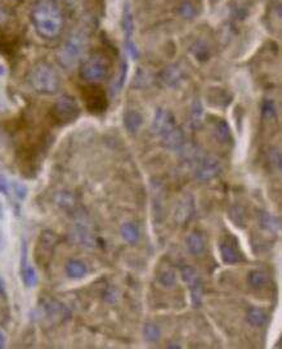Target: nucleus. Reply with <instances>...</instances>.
I'll list each match as a JSON object with an SVG mask.
<instances>
[{"instance_id":"obj_1","label":"nucleus","mask_w":282,"mask_h":349,"mask_svg":"<svg viewBox=\"0 0 282 349\" xmlns=\"http://www.w3.org/2000/svg\"><path fill=\"white\" fill-rule=\"evenodd\" d=\"M31 21L38 35L48 40L58 38L63 29V16L53 0H39L32 8Z\"/></svg>"},{"instance_id":"obj_2","label":"nucleus","mask_w":282,"mask_h":349,"mask_svg":"<svg viewBox=\"0 0 282 349\" xmlns=\"http://www.w3.org/2000/svg\"><path fill=\"white\" fill-rule=\"evenodd\" d=\"M29 84L36 93L50 96L59 91L61 79L50 64L40 62L30 71Z\"/></svg>"},{"instance_id":"obj_3","label":"nucleus","mask_w":282,"mask_h":349,"mask_svg":"<svg viewBox=\"0 0 282 349\" xmlns=\"http://www.w3.org/2000/svg\"><path fill=\"white\" fill-rule=\"evenodd\" d=\"M87 38L83 32L74 31L58 50V61L64 68H71L84 54Z\"/></svg>"},{"instance_id":"obj_4","label":"nucleus","mask_w":282,"mask_h":349,"mask_svg":"<svg viewBox=\"0 0 282 349\" xmlns=\"http://www.w3.org/2000/svg\"><path fill=\"white\" fill-rule=\"evenodd\" d=\"M110 67V59L105 54L98 52L92 53L82 62L79 74H80V78L85 82H99L107 76Z\"/></svg>"},{"instance_id":"obj_5","label":"nucleus","mask_w":282,"mask_h":349,"mask_svg":"<svg viewBox=\"0 0 282 349\" xmlns=\"http://www.w3.org/2000/svg\"><path fill=\"white\" fill-rule=\"evenodd\" d=\"M79 114H80V108L76 99L68 94L59 97L52 108L53 120L59 125L73 122L74 120L78 119Z\"/></svg>"},{"instance_id":"obj_6","label":"nucleus","mask_w":282,"mask_h":349,"mask_svg":"<svg viewBox=\"0 0 282 349\" xmlns=\"http://www.w3.org/2000/svg\"><path fill=\"white\" fill-rule=\"evenodd\" d=\"M59 237L57 233L52 231H43L39 236L38 244L35 249L36 263L41 267H48L52 262L53 254H54L55 246L58 245Z\"/></svg>"},{"instance_id":"obj_7","label":"nucleus","mask_w":282,"mask_h":349,"mask_svg":"<svg viewBox=\"0 0 282 349\" xmlns=\"http://www.w3.org/2000/svg\"><path fill=\"white\" fill-rule=\"evenodd\" d=\"M221 163L210 155H201L195 164V178L198 182H210L219 175Z\"/></svg>"},{"instance_id":"obj_8","label":"nucleus","mask_w":282,"mask_h":349,"mask_svg":"<svg viewBox=\"0 0 282 349\" xmlns=\"http://www.w3.org/2000/svg\"><path fill=\"white\" fill-rule=\"evenodd\" d=\"M83 99L88 110L93 114H102L107 108V97L105 91L96 85H90L83 89Z\"/></svg>"},{"instance_id":"obj_9","label":"nucleus","mask_w":282,"mask_h":349,"mask_svg":"<svg viewBox=\"0 0 282 349\" xmlns=\"http://www.w3.org/2000/svg\"><path fill=\"white\" fill-rule=\"evenodd\" d=\"M41 318L45 321H49L52 325L63 322L68 317V311L62 303L57 300H47L41 303V308L39 309Z\"/></svg>"},{"instance_id":"obj_10","label":"nucleus","mask_w":282,"mask_h":349,"mask_svg":"<svg viewBox=\"0 0 282 349\" xmlns=\"http://www.w3.org/2000/svg\"><path fill=\"white\" fill-rule=\"evenodd\" d=\"M180 274H182L184 283L191 288V298H192L193 307H198L202 302V294H204L200 276L192 267H183L180 271Z\"/></svg>"},{"instance_id":"obj_11","label":"nucleus","mask_w":282,"mask_h":349,"mask_svg":"<svg viewBox=\"0 0 282 349\" xmlns=\"http://www.w3.org/2000/svg\"><path fill=\"white\" fill-rule=\"evenodd\" d=\"M195 213V200L191 195H186L175 209V221L179 224H186L191 221Z\"/></svg>"},{"instance_id":"obj_12","label":"nucleus","mask_w":282,"mask_h":349,"mask_svg":"<svg viewBox=\"0 0 282 349\" xmlns=\"http://www.w3.org/2000/svg\"><path fill=\"white\" fill-rule=\"evenodd\" d=\"M174 125V117H173V115L169 111L163 110V108H159L156 111L154 120H152V131H154V134L161 135V134L165 133L168 129H170Z\"/></svg>"},{"instance_id":"obj_13","label":"nucleus","mask_w":282,"mask_h":349,"mask_svg":"<svg viewBox=\"0 0 282 349\" xmlns=\"http://www.w3.org/2000/svg\"><path fill=\"white\" fill-rule=\"evenodd\" d=\"M164 146L169 150H179L184 145V134L179 126L174 125L160 135Z\"/></svg>"},{"instance_id":"obj_14","label":"nucleus","mask_w":282,"mask_h":349,"mask_svg":"<svg viewBox=\"0 0 282 349\" xmlns=\"http://www.w3.org/2000/svg\"><path fill=\"white\" fill-rule=\"evenodd\" d=\"M219 250H221V255L223 262L226 264H236L242 260V255L239 251L237 246L235 244L230 241V240H226V241L221 242L219 245Z\"/></svg>"},{"instance_id":"obj_15","label":"nucleus","mask_w":282,"mask_h":349,"mask_svg":"<svg viewBox=\"0 0 282 349\" xmlns=\"http://www.w3.org/2000/svg\"><path fill=\"white\" fill-rule=\"evenodd\" d=\"M258 223L260 226V228L267 231V232L276 233L281 228L279 219L277 217H274L273 214L265 212V210H259L258 212Z\"/></svg>"},{"instance_id":"obj_16","label":"nucleus","mask_w":282,"mask_h":349,"mask_svg":"<svg viewBox=\"0 0 282 349\" xmlns=\"http://www.w3.org/2000/svg\"><path fill=\"white\" fill-rule=\"evenodd\" d=\"M124 29H125V35H126V48L129 49L130 54L133 55L134 58L138 55V50L134 45L133 40H131V36H133V30H134V22H133V15L129 9H125L124 12Z\"/></svg>"},{"instance_id":"obj_17","label":"nucleus","mask_w":282,"mask_h":349,"mask_svg":"<svg viewBox=\"0 0 282 349\" xmlns=\"http://www.w3.org/2000/svg\"><path fill=\"white\" fill-rule=\"evenodd\" d=\"M160 79L166 87H177L183 79V73L177 66H169L165 70H163Z\"/></svg>"},{"instance_id":"obj_18","label":"nucleus","mask_w":282,"mask_h":349,"mask_svg":"<svg viewBox=\"0 0 282 349\" xmlns=\"http://www.w3.org/2000/svg\"><path fill=\"white\" fill-rule=\"evenodd\" d=\"M187 249L192 255H200L204 253L205 250V239L202 237L200 232L195 231V232L189 233L187 237Z\"/></svg>"},{"instance_id":"obj_19","label":"nucleus","mask_w":282,"mask_h":349,"mask_svg":"<svg viewBox=\"0 0 282 349\" xmlns=\"http://www.w3.org/2000/svg\"><path fill=\"white\" fill-rule=\"evenodd\" d=\"M142 115L138 112L137 110H128L125 112V116H124V124H125V128L129 133L135 134L142 126Z\"/></svg>"},{"instance_id":"obj_20","label":"nucleus","mask_w":282,"mask_h":349,"mask_svg":"<svg viewBox=\"0 0 282 349\" xmlns=\"http://www.w3.org/2000/svg\"><path fill=\"white\" fill-rule=\"evenodd\" d=\"M213 135L218 142L221 143H228L231 141V130L228 124L224 120H218L216 122V125L213 128Z\"/></svg>"},{"instance_id":"obj_21","label":"nucleus","mask_w":282,"mask_h":349,"mask_svg":"<svg viewBox=\"0 0 282 349\" xmlns=\"http://www.w3.org/2000/svg\"><path fill=\"white\" fill-rule=\"evenodd\" d=\"M22 280L27 286H35L38 284L35 269L26 264V247H24V255H22Z\"/></svg>"},{"instance_id":"obj_22","label":"nucleus","mask_w":282,"mask_h":349,"mask_svg":"<svg viewBox=\"0 0 282 349\" xmlns=\"http://www.w3.org/2000/svg\"><path fill=\"white\" fill-rule=\"evenodd\" d=\"M66 273L71 278H82L87 274V265L80 260H70L66 264Z\"/></svg>"},{"instance_id":"obj_23","label":"nucleus","mask_w":282,"mask_h":349,"mask_svg":"<svg viewBox=\"0 0 282 349\" xmlns=\"http://www.w3.org/2000/svg\"><path fill=\"white\" fill-rule=\"evenodd\" d=\"M246 318L247 322L250 323V325L255 326V327H262V326L265 325V322H267L268 320L267 313L260 308L249 309Z\"/></svg>"},{"instance_id":"obj_24","label":"nucleus","mask_w":282,"mask_h":349,"mask_svg":"<svg viewBox=\"0 0 282 349\" xmlns=\"http://www.w3.org/2000/svg\"><path fill=\"white\" fill-rule=\"evenodd\" d=\"M268 280H269L268 274L263 271H251L250 273L247 274V283L254 289H260L265 286Z\"/></svg>"},{"instance_id":"obj_25","label":"nucleus","mask_w":282,"mask_h":349,"mask_svg":"<svg viewBox=\"0 0 282 349\" xmlns=\"http://www.w3.org/2000/svg\"><path fill=\"white\" fill-rule=\"evenodd\" d=\"M228 218L233 222L239 228L246 227V214L244 209L240 206H232L228 210Z\"/></svg>"},{"instance_id":"obj_26","label":"nucleus","mask_w":282,"mask_h":349,"mask_svg":"<svg viewBox=\"0 0 282 349\" xmlns=\"http://www.w3.org/2000/svg\"><path fill=\"white\" fill-rule=\"evenodd\" d=\"M121 236L126 242L135 244L138 241V239H139V231H138V228L133 223H125L122 224L121 227Z\"/></svg>"},{"instance_id":"obj_27","label":"nucleus","mask_w":282,"mask_h":349,"mask_svg":"<svg viewBox=\"0 0 282 349\" xmlns=\"http://www.w3.org/2000/svg\"><path fill=\"white\" fill-rule=\"evenodd\" d=\"M175 280H177V276H175L172 268H161L157 273V281L165 288H170V286L174 285Z\"/></svg>"},{"instance_id":"obj_28","label":"nucleus","mask_w":282,"mask_h":349,"mask_svg":"<svg viewBox=\"0 0 282 349\" xmlns=\"http://www.w3.org/2000/svg\"><path fill=\"white\" fill-rule=\"evenodd\" d=\"M143 336L147 341H157L160 339V330L154 323H146L143 327Z\"/></svg>"},{"instance_id":"obj_29","label":"nucleus","mask_w":282,"mask_h":349,"mask_svg":"<svg viewBox=\"0 0 282 349\" xmlns=\"http://www.w3.org/2000/svg\"><path fill=\"white\" fill-rule=\"evenodd\" d=\"M202 114H204V108L200 102H195L192 107V112H191V125L193 128H198L201 124V120H202Z\"/></svg>"},{"instance_id":"obj_30","label":"nucleus","mask_w":282,"mask_h":349,"mask_svg":"<svg viewBox=\"0 0 282 349\" xmlns=\"http://www.w3.org/2000/svg\"><path fill=\"white\" fill-rule=\"evenodd\" d=\"M192 54L195 55L198 61H202V62L206 61V59L210 57L209 49H207L206 45H205V44H202V43H196L195 44V47L192 48Z\"/></svg>"},{"instance_id":"obj_31","label":"nucleus","mask_w":282,"mask_h":349,"mask_svg":"<svg viewBox=\"0 0 282 349\" xmlns=\"http://www.w3.org/2000/svg\"><path fill=\"white\" fill-rule=\"evenodd\" d=\"M268 160L272 168L274 169H281V154H279L278 149H270L268 152Z\"/></svg>"},{"instance_id":"obj_32","label":"nucleus","mask_w":282,"mask_h":349,"mask_svg":"<svg viewBox=\"0 0 282 349\" xmlns=\"http://www.w3.org/2000/svg\"><path fill=\"white\" fill-rule=\"evenodd\" d=\"M179 13L186 18H192L193 16L196 15V9L193 8V6L191 3H188V2H184V3L180 6Z\"/></svg>"},{"instance_id":"obj_33","label":"nucleus","mask_w":282,"mask_h":349,"mask_svg":"<svg viewBox=\"0 0 282 349\" xmlns=\"http://www.w3.org/2000/svg\"><path fill=\"white\" fill-rule=\"evenodd\" d=\"M263 116L267 117V119H272V117L276 116V108L272 102H264L263 105Z\"/></svg>"},{"instance_id":"obj_34","label":"nucleus","mask_w":282,"mask_h":349,"mask_svg":"<svg viewBox=\"0 0 282 349\" xmlns=\"http://www.w3.org/2000/svg\"><path fill=\"white\" fill-rule=\"evenodd\" d=\"M13 188H15V192H16V195L18 196V197L25 198V195H26V188H25L24 186H21V184H18V183H15Z\"/></svg>"},{"instance_id":"obj_35","label":"nucleus","mask_w":282,"mask_h":349,"mask_svg":"<svg viewBox=\"0 0 282 349\" xmlns=\"http://www.w3.org/2000/svg\"><path fill=\"white\" fill-rule=\"evenodd\" d=\"M4 346V335L0 332V348H3Z\"/></svg>"},{"instance_id":"obj_36","label":"nucleus","mask_w":282,"mask_h":349,"mask_svg":"<svg viewBox=\"0 0 282 349\" xmlns=\"http://www.w3.org/2000/svg\"><path fill=\"white\" fill-rule=\"evenodd\" d=\"M6 18V15H4V12H3V9L0 8V22H3V20Z\"/></svg>"},{"instance_id":"obj_37","label":"nucleus","mask_w":282,"mask_h":349,"mask_svg":"<svg viewBox=\"0 0 282 349\" xmlns=\"http://www.w3.org/2000/svg\"><path fill=\"white\" fill-rule=\"evenodd\" d=\"M4 73H6V68H4V67L0 64V76L4 75Z\"/></svg>"},{"instance_id":"obj_38","label":"nucleus","mask_w":282,"mask_h":349,"mask_svg":"<svg viewBox=\"0 0 282 349\" xmlns=\"http://www.w3.org/2000/svg\"><path fill=\"white\" fill-rule=\"evenodd\" d=\"M3 291H4V285L3 283H2V278H0V294H2Z\"/></svg>"}]
</instances>
